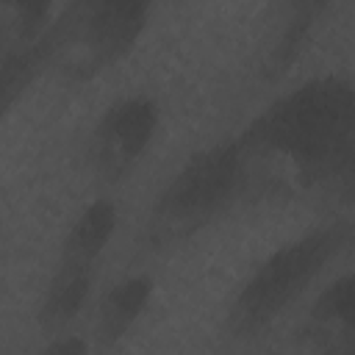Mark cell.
Returning <instances> with one entry per match:
<instances>
[{
    "instance_id": "6da1fadb",
    "label": "cell",
    "mask_w": 355,
    "mask_h": 355,
    "mask_svg": "<svg viewBox=\"0 0 355 355\" xmlns=\"http://www.w3.org/2000/svg\"><path fill=\"white\" fill-rule=\"evenodd\" d=\"M241 200H294L316 189L349 197L355 97L344 75H322L269 103L233 139Z\"/></svg>"
},
{
    "instance_id": "7a4b0ae2",
    "label": "cell",
    "mask_w": 355,
    "mask_h": 355,
    "mask_svg": "<svg viewBox=\"0 0 355 355\" xmlns=\"http://www.w3.org/2000/svg\"><path fill=\"white\" fill-rule=\"evenodd\" d=\"M352 222L333 219L280 244L263 258L236 291L225 327L233 338H252L266 330L349 244Z\"/></svg>"
},
{
    "instance_id": "3957f363",
    "label": "cell",
    "mask_w": 355,
    "mask_h": 355,
    "mask_svg": "<svg viewBox=\"0 0 355 355\" xmlns=\"http://www.w3.org/2000/svg\"><path fill=\"white\" fill-rule=\"evenodd\" d=\"M236 200H241V166L236 141L227 139L194 153L172 175L147 214L144 241L153 250L189 241Z\"/></svg>"
},
{
    "instance_id": "277c9868",
    "label": "cell",
    "mask_w": 355,
    "mask_h": 355,
    "mask_svg": "<svg viewBox=\"0 0 355 355\" xmlns=\"http://www.w3.org/2000/svg\"><path fill=\"white\" fill-rule=\"evenodd\" d=\"M147 22V3H67L47 28L50 69L69 83H89L136 47Z\"/></svg>"
},
{
    "instance_id": "5b68a950",
    "label": "cell",
    "mask_w": 355,
    "mask_h": 355,
    "mask_svg": "<svg viewBox=\"0 0 355 355\" xmlns=\"http://www.w3.org/2000/svg\"><path fill=\"white\" fill-rule=\"evenodd\" d=\"M158 122L161 108L147 94L125 97L108 105L89 133L86 161L92 172L105 183L128 178L150 150Z\"/></svg>"
},
{
    "instance_id": "8992f818",
    "label": "cell",
    "mask_w": 355,
    "mask_h": 355,
    "mask_svg": "<svg viewBox=\"0 0 355 355\" xmlns=\"http://www.w3.org/2000/svg\"><path fill=\"white\" fill-rule=\"evenodd\" d=\"M352 305L355 286L349 272L322 288L302 324V338L316 355H355Z\"/></svg>"
},
{
    "instance_id": "52a82bcc",
    "label": "cell",
    "mask_w": 355,
    "mask_h": 355,
    "mask_svg": "<svg viewBox=\"0 0 355 355\" xmlns=\"http://www.w3.org/2000/svg\"><path fill=\"white\" fill-rule=\"evenodd\" d=\"M116 227V205L108 197L89 202L72 222L69 233L61 241L55 269L67 272H97V263L114 236Z\"/></svg>"
},
{
    "instance_id": "ba28073f",
    "label": "cell",
    "mask_w": 355,
    "mask_h": 355,
    "mask_svg": "<svg viewBox=\"0 0 355 355\" xmlns=\"http://www.w3.org/2000/svg\"><path fill=\"white\" fill-rule=\"evenodd\" d=\"M150 297H153L150 275H130L119 280L111 291H105V297L100 300L97 324H94V341L103 352L114 349L128 336V330L144 313Z\"/></svg>"
},
{
    "instance_id": "9c48e42d",
    "label": "cell",
    "mask_w": 355,
    "mask_h": 355,
    "mask_svg": "<svg viewBox=\"0 0 355 355\" xmlns=\"http://www.w3.org/2000/svg\"><path fill=\"white\" fill-rule=\"evenodd\" d=\"M97 272H67V269H53L50 283L42 294V302L36 308V324L58 336L67 330V324L83 311L92 286H94Z\"/></svg>"
},
{
    "instance_id": "30bf717a",
    "label": "cell",
    "mask_w": 355,
    "mask_h": 355,
    "mask_svg": "<svg viewBox=\"0 0 355 355\" xmlns=\"http://www.w3.org/2000/svg\"><path fill=\"white\" fill-rule=\"evenodd\" d=\"M47 69H50L47 31L33 44H25L0 55V122L11 114V108L28 94V89Z\"/></svg>"
},
{
    "instance_id": "8fae6325",
    "label": "cell",
    "mask_w": 355,
    "mask_h": 355,
    "mask_svg": "<svg viewBox=\"0 0 355 355\" xmlns=\"http://www.w3.org/2000/svg\"><path fill=\"white\" fill-rule=\"evenodd\" d=\"M55 11L50 3H0V55L42 39Z\"/></svg>"
},
{
    "instance_id": "7c38bea8",
    "label": "cell",
    "mask_w": 355,
    "mask_h": 355,
    "mask_svg": "<svg viewBox=\"0 0 355 355\" xmlns=\"http://www.w3.org/2000/svg\"><path fill=\"white\" fill-rule=\"evenodd\" d=\"M322 11H327L324 3H302V6H297V17L283 28L280 39L275 42V47H272V53L266 58V67H263L266 78H280L294 64V58L305 47V42H308V36H311V31L316 25V17Z\"/></svg>"
},
{
    "instance_id": "4fadbf2b",
    "label": "cell",
    "mask_w": 355,
    "mask_h": 355,
    "mask_svg": "<svg viewBox=\"0 0 355 355\" xmlns=\"http://www.w3.org/2000/svg\"><path fill=\"white\" fill-rule=\"evenodd\" d=\"M89 352V341L83 336L75 333H58L53 336L36 355H86Z\"/></svg>"
}]
</instances>
